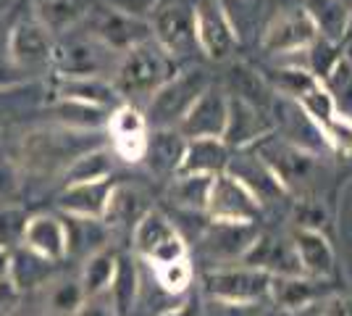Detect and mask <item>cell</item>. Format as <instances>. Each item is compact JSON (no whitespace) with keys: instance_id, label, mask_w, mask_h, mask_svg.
<instances>
[{"instance_id":"1","label":"cell","mask_w":352,"mask_h":316,"mask_svg":"<svg viewBox=\"0 0 352 316\" xmlns=\"http://www.w3.org/2000/svg\"><path fill=\"white\" fill-rule=\"evenodd\" d=\"M174 74V56L155 40H145L118 56V63L113 69V90L124 103L140 108V105H147V101Z\"/></svg>"},{"instance_id":"2","label":"cell","mask_w":352,"mask_h":316,"mask_svg":"<svg viewBox=\"0 0 352 316\" xmlns=\"http://www.w3.org/2000/svg\"><path fill=\"white\" fill-rule=\"evenodd\" d=\"M210 76L203 69L176 72L161 90L155 92L145 105V121L150 129H176L190 105L210 87Z\"/></svg>"},{"instance_id":"3","label":"cell","mask_w":352,"mask_h":316,"mask_svg":"<svg viewBox=\"0 0 352 316\" xmlns=\"http://www.w3.org/2000/svg\"><path fill=\"white\" fill-rule=\"evenodd\" d=\"M250 151H255L263 158L268 169L279 177L287 193H300L302 187H308L310 180L316 177V169H318L316 153L305 151V148H300V145H294V143L274 135V132L261 137Z\"/></svg>"},{"instance_id":"4","label":"cell","mask_w":352,"mask_h":316,"mask_svg":"<svg viewBox=\"0 0 352 316\" xmlns=\"http://www.w3.org/2000/svg\"><path fill=\"white\" fill-rule=\"evenodd\" d=\"M132 235H134V251L145 258L150 266L190 258V248H187L184 238L179 235L174 222L166 213H161V211L155 209L147 211L145 216L137 222V227L132 229Z\"/></svg>"},{"instance_id":"5","label":"cell","mask_w":352,"mask_h":316,"mask_svg":"<svg viewBox=\"0 0 352 316\" xmlns=\"http://www.w3.org/2000/svg\"><path fill=\"white\" fill-rule=\"evenodd\" d=\"M206 290L213 301L234 303V306H258L268 298L271 274L245 266V264L216 266L206 274Z\"/></svg>"},{"instance_id":"6","label":"cell","mask_w":352,"mask_h":316,"mask_svg":"<svg viewBox=\"0 0 352 316\" xmlns=\"http://www.w3.org/2000/svg\"><path fill=\"white\" fill-rule=\"evenodd\" d=\"M153 40L171 56L190 53L195 43V6L190 0H158L150 16Z\"/></svg>"},{"instance_id":"7","label":"cell","mask_w":352,"mask_h":316,"mask_svg":"<svg viewBox=\"0 0 352 316\" xmlns=\"http://www.w3.org/2000/svg\"><path fill=\"white\" fill-rule=\"evenodd\" d=\"M60 76H105V72L116 69L118 59H113V50L105 48L98 37H74L63 45L53 48V61Z\"/></svg>"},{"instance_id":"8","label":"cell","mask_w":352,"mask_h":316,"mask_svg":"<svg viewBox=\"0 0 352 316\" xmlns=\"http://www.w3.org/2000/svg\"><path fill=\"white\" fill-rule=\"evenodd\" d=\"M318 37L321 34L310 19L308 8H289L268 21L263 32V50L279 53V56H294L313 45Z\"/></svg>"},{"instance_id":"9","label":"cell","mask_w":352,"mask_h":316,"mask_svg":"<svg viewBox=\"0 0 352 316\" xmlns=\"http://www.w3.org/2000/svg\"><path fill=\"white\" fill-rule=\"evenodd\" d=\"M226 116H229V95L216 85H210L176 124V132L184 140H203V137L221 140L226 129Z\"/></svg>"},{"instance_id":"10","label":"cell","mask_w":352,"mask_h":316,"mask_svg":"<svg viewBox=\"0 0 352 316\" xmlns=\"http://www.w3.org/2000/svg\"><path fill=\"white\" fill-rule=\"evenodd\" d=\"M89 34L98 37L105 48H111L113 53H126L129 48L140 45L145 40H153L150 21L137 19L132 14H124L116 8H103L92 16L89 21Z\"/></svg>"},{"instance_id":"11","label":"cell","mask_w":352,"mask_h":316,"mask_svg":"<svg viewBox=\"0 0 352 316\" xmlns=\"http://www.w3.org/2000/svg\"><path fill=\"white\" fill-rule=\"evenodd\" d=\"M226 174H232L250 196L255 198L261 206L263 203H276L284 196H289L284 190V185L279 182V177L268 169L263 158L255 151H236L234 156H229V164H226Z\"/></svg>"},{"instance_id":"12","label":"cell","mask_w":352,"mask_h":316,"mask_svg":"<svg viewBox=\"0 0 352 316\" xmlns=\"http://www.w3.org/2000/svg\"><path fill=\"white\" fill-rule=\"evenodd\" d=\"M206 213L219 222H255L261 213V203L232 174L221 171L210 182Z\"/></svg>"},{"instance_id":"13","label":"cell","mask_w":352,"mask_h":316,"mask_svg":"<svg viewBox=\"0 0 352 316\" xmlns=\"http://www.w3.org/2000/svg\"><path fill=\"white\" fill-rule=\"evenodd\" d=\"M108 135H111V145H113V156L129 161V164H140L145 158L147 148V127L142 108L129 103H121L118 108L111 111L108 116Z\"/></svg>"},{"instance_id":"14","label":"cell","mask_w":352,"mask_h":316,"mask_svg":"<svg viewBox=\"0 0 352 316\" xmlns=\"http://www.w3.org/2000/svg\"><path fill=\"white\" fill-rule=\"evenodd\" d=\"M255 238H258L255 222H219V219H210V224L200 238V245H203V253L210 261H219L226 266V264H239Z\"/></svg>"},{"instance_id":"15","label":"cell","mask_w":352,"mask_h":316,"mask_svg":"<svg viewBox=\"0 0 352 316\" xmlns=\"http://www.w3.org/2000/svg\"><path fill=\"white\" fill-rule=\"evenodd\" d=\"M271 132H274V121L265 116L261 105H252L242 98L229 95V116H226V129L221 137L229 151L252 148L261 137Z\"/></svg>"},{"instance_id":"16","label":"cell","mask_w":352,"mask_h":316,"mask_svg":"<svg viewBox=\"0 0 352 316\" xmlns=\"http://www.w3.org/2000/svg\"><path fill=\"white\" fill-rule=\"evenodd\" d=\"M334 295V282L308 274H287V277H271L268 298L276 303L279 311L294 314L308 308L310 303H321Z\"/></svg>"},{"instance_id":"17","label":"cell","mask_w":352,"mask_h":316,"mask_svg":"<svg viewBox=\"0 0 352 316\" xmlns=\"http://www.w3.org/2000/svg\"><path fill=\"white\" fill-rule=\"evenodd\" d=\"M53 37L43 27L40 19L19 21L8 34V53L11 61L21 69H43L53 61Z\"/></svg>"},{"instance_id":"18","label":"cell","mask_w":352,"mask_h":316,"mask_svg":"<svg viewBox=\"0 0 352 316\" xmlns=\"http://www.w3.org/2000/svg\"><path fill=\"white\" fill-rule=\"evenodd\" d=\"M195 43L208 59L223 61L232 56L236 34L229 24L226 14L216 3L195 6Z\"/></svg>"},{"instance_id":"19","label":"cell","mask_w":352,"mask_h":316,"mask_svg":"<svg viewBox=\"0 0 352 316\" xmlns=\"http://www.w3.org/2000/svg\"><path fill=\"white\" fill-rule=\"evenodd\" d=\"M239 264L252 266V269H261L265 274H271V277L302 274L292 240H281L276 235H265V232H258V238L245 251V256H242Z\"/></svg>"},{"instance_id":"20","label":"cell","mask_w":352,"mask_h":316,"mask_svg":"<svg viewBox=\"0 0 352 316\" xmlns=\"http://www.w3.org/2000/svg\"><path fill=\"white\" fill-rule=\"evenodd\" d=\"M292 245L302 274L331 280V274H334V248H331V242L321 229L297 227L292 232Z\"/></svg>"},{"instance_id":"21","label":"cell","mask_w":352,"mask_h":316,"mask_svg":"<svg viewBox=\"0 0 352 316\" xmlns=\"http://www.w3.org/2000/svg\"><path fill=\"white\" fill-rule=\"evenodd\" d=\"M113 190V182H82V185H66V190L58 198V209L66 216L79 219H103L108 198Z\"/></svg>"},{"instance_id":"22","label":"cell","mask_w":352,"mask_h":316,"mask_svg":"<svg viewBox=\"0 0 352 316\" xmlns=\"http://www.w3.org/2000/svg\"><path fill=\"white\" fill-rule=\"evenodd\" d=\"M21 245L34 251L37 256L58 264L66 258V224L56 216H47V213L30 216Z\"/></svg>"},{"instance_id":"23","label":"cell","mask_w":352,"mask_h":316,"mask_svg":"<svg viewBox=\"0 0 352 316\" xmlns=\"http://www.w3.org/2000/svg\"><path fill=\"white\" fill-rule=\"evenodd\" d=\"M53 266H56L53 261L37 256L34 251L24 248V245H16L8 253V277H6V282L14 287L16 293H32V290L50 282Z\"/></svg>"},{"instance_id":"24","label":"cell","mask_w":352,"mask_h":316,"mask_svg":"<svg viewBox=\"0 0 352 316\" xmlns=\"http://www.w3.org/2000/svg\"><path fill=\"white\" fill-rule=\"evenodd\" d=\"M184 145H187V140L179 135L176 129H150L147 132V148L142 161L158 177H168L171 180V177L179 174Z\"/></svg>"},{"instance_id":"25","label":"cell","mask_w":352,"mask_h":316,"mask_svg":"<svg viewBox=\"0 0 352 316\" xmlns=\"http://www.w3.org/2000/svg\"><path fill=\"white\" fill-rule=\"evenodd\" d=\"M147 211H150V203H147V196L140 187H134V185H113L108 206H105L103 222L111 232L113 229H134Z\"/></svg>"},{"instance_id":"26","label":"cell","mask_w":352,"mask_h":316,"mask_svg":"<svg viewBox=\"0 0 352 316\" xmlns=\"http://www.w3.org/2000/svg\"><path fill=\"white\" fill-rule=\"evenodd\" d=\"M232 151L223 145L219 137H203V140H187L184 156L179 164V174H208L216 177L226 171Z\"/></svg>"},{"instance_id":"27","label":"cell","mask_w":352,"mask_h":316,"mask_svg":"<svg viewBox=\"0 0 352 316\" xmlns=\"http://www.w3.org/2000/svg\"><path fill=\"white\" fill-rule=\"evenodd\" d=\"M58 98L60 101H79L113 111L124 103L113 90V82H108L105 76H60L58 82Z\"/></svg>"},{"instance_id":"28","label":"cell","mask_w":352,"mask_h":316,"mask_svg":"<svg viewBox=\"0 0 352 316\" xmlns=\"http://www.w3.org/2000/svg\"><path fill=\"white\" fill-rule=\"evenodd\" d=\"M66 256L79 253L87 258L89 253L105 248L111 229L105 227L103 219H79V216H69L66 222Z\"/></svg>"},{"instance_id":"29","label":"cell","mask_w":352,"mask_h":316,"mask_svg":"<svg viewBox=\"0 0 352 316\" xmlns=\"http://www.w3.org/2000/svg\"><path fill=\"white\" fill-rule=\"evenodd\" d=\"M116 266H118V251L111 248V245H105L100 251L89 253L85 258V266H82V277H79V285L85 290V298L108 293L111 280L116 274Z\"/></svg>"},{"instance_id":"30","label":"cell","mask_w":352,"mask_h":316,"mask_svg":"<svg viewBox=\"0 0 352 316\" xmlns=\"http://www.w3.org/2000/svg\"><path fill=\"white\" fill-rule=\"evenodd\" d=\"M140 282L142 280H140V271H137L134 258L118 253L116 274H113L111 287H108V295H111V303H113L118 316H129L134 311L137 298H140Z\"/></svg>"},{"instance_id":"31","label":"cell","mask_w":352,"mask_h":316,"mask_svg":"<svg viewBox=\"0 0 352 316\" xmlns=\"http://www.w3.org/2000/svg\"><path fill=\"white\" fill-rule=\"evenodd\" d=\"M305 8H308L318 34L342 45V37H344L347 21H350V6H344L342 0H310Z\"/></svg>"},{"instance_id":"32","label":"cell","mask_w":352,"mask_h":316,"mask_svg":"<svg viewBox=\"0 0 352 316\" xmlns=\"http://www.w3.org/2000/svg\"><path fill=\"white\" fill-rule=\"evenodd\" d=\"M113 171V151L105 148H92V151L76 156L72 164L66 166V185H82V182H100L111 180Z\"/></svg>"},{"instance_id":"33","label":"cell","mask_w":352,"mask_h":316,"mask_svg":"<svg viewBox=\"0 0 352 316\" xmlns=\"http://www.w3.org/2000/svg\"><path fill=\"white\" fill-rule=\"evenodd\" d=\"M210 182H213V177H208V174H176V177H171L168 198L179 209L206 211Z\"/></svg>"},{"instance_id":"34","label":"cell","mask_w":352,"mask_h":316,"mask_svg":"<svg viewBox=\"0 0 352 316\" xmlns=\"http://www.w3.org/2000/svg\"><path fill=\"white\" fill-rule=\"evenodd\" d=\"M56 116L60 124H66L69 129H79V132H95L108 124L111 111L98 108V105L79 103V101H60L56 105Z\"/></svg>"},{"instance_id":"35","label":"cell","mask_w":352,"mask_h":316,"mask_svg":"<svg viewBox=\"0 0 352 316\" xmlns=\"http://www.w3.org/2000/svg\"><path fill=\"white\" fill-rule=\"evenodd\" d=\"M263 79L271 90L279 92L281 98H289V101H297L302 92H308L313 85H318V79L297 63L281 66V69H268Z\"/></svg>"},{"instance_id":"36","label":"cell","mask_w":352,"mask_h":316,"mask_svg":"<svg viewBox=\"0 0 352 316\" xmlns=\"http://www.w3.org/2000/svg\"><path fill=\"white\" fill-rule=\"evenodd\" d=\"M294 56H302V61H300L297 66H302V69L310 72L318 82H323V76L334 69V63L344 56V50H342V45L334 43V40L318 37L313 45H308L305 50H300V53H294Z\"/></svg>"},{"instance_id":"37","label":"cell","mask_w":352,"mask_h":316,"mask_svg":"<svg viewBox=\"0 0 352 316\" xmlns=\"http://www.w3.org/2000/svg\"><path fill=\"white\" fill-rule=\"evenodd\" d=\"M85 14L87 11H82L79 0H43L37 19L43 21V27L50 34H58V32H66L69 27H74Z\"/></svg>"},{"instance_id":"38","label":"cell","mask_w":352,"mask_h":316,"mask_svg":"<svg viewBox=\"0 0 352 316\" xmlns=\"http://www.w3.org/2000/svg\"><path fill=\"white\" fill-rule=\"evenodd\" d=\"M323 87L329 90V95L334 98V103L342 114L352 116V61L347 56L334 63V69L323 76Z\"/></svg>"},{"instance_id":"39","label":"cell","mask_w":352,"mask_h":316,"mask_svg":"<svg viewBox=\"0 0 352 316\" xmlns=\"http://www.w3.org/2000/svg\"><path fill=\"white\" fill-rule=\"evenodd\" d=\"M153 274H155V282L161 285V290L168 293V295H182V293H187L192 285V277H195L190 258L171 261V264H158V266H153Z\"/></svg>"},{"instance_id":"40","label":"cell","mask_w":352,"mask_h":316,"mask_svg":"<svg viewBox=\"0 0 352 316\" xmlns=\"http://www.w3.org/2000/svg\"><path fill=\"white\" fill-rule=\"evenodd\" d=\"M229 82L234 85V98H242V101H248L252 105H261L263 108L265 103V90H271L268 85H265V79L261 74H255L252 69L248 66H242V63H236L234 69H232V74H229Z\"/></svg>"},{"instance_id":"41","label":"cell","mask_w":352,"mask_h":316,"mask_svg":"<svg viewBox=\"0 0 352 316\" xmlns=\"http://www.w3.org/2000/svg\"><path fill=\"white\" fill-rule=\"evenodd\" d=\"M318 132L323 137V145H329L337 153H344V156H352V116L339 111L323 124Z\"/></svg>"},{"instance_id":"42","label":"cell","mask_w":352,"mask_h":316,"mask_svg":"<svg viewBox=\"0 0 352 316\" xmlns=\"http://www.w3.org/2000/svg\"><path fill=\"white\" fill-rule=\"evenodd\" d=\"M27 211L19 206H0V248L11 251L16 245H21L24 229H27Z\"/></svg>"},{"instance_id":"43","label":"cell","mask_w":352,"mask_h":316,"mask_svg":"<svg viewBox=\"0 0 352 316\" xmlns=\"http://www.w3.org/2000/svg\"><path fill=\"white\" fill-rule=\"evenodd\" d=\"M85 303V290L79 285V280L72 282H58L50 290V311L58 316H74L79 311V306Z\"/></svg>"},{"instance_id":"44","label":"cell","mask_w":352,"mask_h":316,"mask_svg":"<svg viewBox=\"0 0 352 316\" xmlns=\"http://www.w3.org/2000/svg\"><path fill=\"white\" fill-rule=\"evenodd\" d=\"M323 219H326V213H323L321 203L297 200V206H294V222H297V227H302V229H321Z\"/></svg>"},{"instance_id":"45","label":"cell","mask_w":352,"mask_h":316,"mask_svg":"<svg viewBox=\"0 0 352 316\" xmlns=\"http://www.w3.org/2000/svg\"><path fill=\"white\" fill-rule=\"evenodd\" d=\"M74 316H118L113 303H111V295L108 293H100V295H89L85 298V303L79 306V311Z\"/></svg>"},{"instance_id":"46","label":"cell","mask_w":352,"mask_h":316,"mask_svg":"<svg viewBox=\"0 0 352 316\" xmlns=\"http://www.w3.org/2000/svg\"><path fill=\"white\" fill-rule=\"evenodd\" d=\"M318 316H352V295H329L326 301H321Z\"/></svg>"},{"instance_id":"47","label":"cell","mask_w":352,"mask_h":316,"mask_svg":"<svg viewBox=\"0 0 352 316\" xmlns=\"http://www.w3.org/2000/svg\"><path fill=\"white\" fill-rule=\"evenodd\" d=\"M158 316H206V308L197 298H187L184 303H179L174 308H166L163 314Z\"/></svg>"},{"instance_id":"48","label":"cell","mask_w":352,"mask_h":316,"mask_svg":"<svg viewBox=\"0 0 352 316\" xmlns=\"http://www.w3.org/2000/svg\"><path fill=\"white\" fill-rule=\"evenodd\" d=\"M342 50L352 61V6H350V21H347V30H344V37H342Z\"/></svg>"},{"instance_id":"49","label":"cell","mask_w":352,"mask_h":316,"mask_svg":"<svg viewBox=\"0 0 352 316\" xmlns=\"http://www.w3.org/2000/svg\"><path fill=\"white\" fill-rule=\"evenodd\" d=\"M8 253L11 251L0 248V282H6V277H8Z\"/></svg>"},{"instance_id":"50","label":"cell","mask_w":352,"mask_h":316,"mask_svg":"<svg viewBox=\"0 0 352 316\" xmlns=\"http://www.w3.org/2000/svg\"><path fill=\"white\" fill-rule=\"evenodd\" d=\"M342 3H344V6H352V0H342Z\"/></svg>"},{"instance_id":"51","label":"cell","mask_w":352,"mask_h":316,"mask_svg":"<svg viewBox=\"0 0 352 316\" xmlns=\"http://www.w3.org/2000/svg\"><path fill=\"white\" fill-rule=\"evenodd\" d=\"M0 95H3V92H0Z\"/></svg>"},{"instance_id":"52","label":"cell","mask_w":352,"mask_h":316,"mask_svg":"<svg viewBox=\"0 0 352 316\" xmlns=\"http://www.w3.org/2000/svg\"><path fill=\"white\" fill-rule=\"evenodd\" d=\"M258 316H261V314H258Z\"/></svg>"}]
</instances>
